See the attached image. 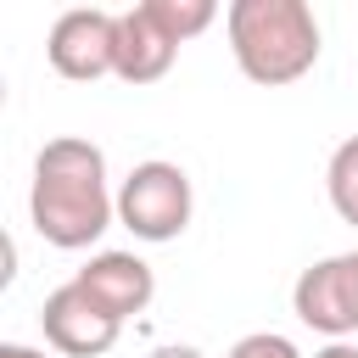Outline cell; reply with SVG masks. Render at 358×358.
<instances>
[{"label": "cell", "instance_id": "1", "mask_svg": "<svg viewBox=\"0 0 358 358\" xmlns=\"http://www.w3.org/2000/svg\"><path fill=\"white\" fill-rule=\"evenodd\" d=\"M28 218L45 246H62V252L95 246L117 218V196L106 190V151L78 134L45 140L34 157Z\"/></svg>", "mask_w": 358, "mask_h": 358}, {"label": "cell", "instance_id": "2", "mask_svg": "<svg viewBox=\"0 0 358 358\" xmlns=\"http://www.w3.org/2000/svg\"><path fill=\"white\" fill-rule=\"evenodd\" d=\"M235 67L252 84H296L319 62V17L308 0H235L224 11Z\"/></svg>", "mask_w": 358, "mask_h": 358}, {"label": "cell", "instance_id": "3", "mask_svg": "<svg viewBox=\"0 0 358 358\" xmlns=\"http://www.w3.org/2000/svg\"><path fill=\"white\" fill-rule=\"evenodd\" d=\"M213 22H218L213 0H140V6L117 11V78L157 84L173 67L179 45H190Z\"/></svg>", "mask_w": 358, "mask_h": 358}, {"label": "cell", "instance_id": "4", "mask_svg": "<svg viewBox=\"0 0 358 358\" xmlns=\"http://www.w3.org/2000/svg\"><path fill=\"white\" fill-rule=\"evenodd\" d=\"M190 213H196V190H190V173L179 162H134L129 179L117 185V224L134 235V241H179L190 229Z\"/></svg>", "mask_w": 358, "mask_h": 358}, {"label": "cell", "instance_id": "5", "mask_svg": "<svg viewBox=\"0 0 358 358\" xmlns=\"http://www.w3.org/2000/svg\"><path fill=\"white\" fill-rule=\"evenodd\" d=\"M291 313L308 330H319L330 341H347L358 330V246L302 268L296 285H291Z\"/></svg>", "mask_w": 358, "mask_h": 358}, {"label": "cell", "instance_id": "6", "mask_svg": "<svg viewBox=\"0 0 358 358\" xmlns=\"http://www.w3.org/2000/svg\"><path fill=\"white\" fill-rule=\"evenodd\" d=\"M45 56L62 78L73 84H95L106 73H117V11H101V6H73L50 22V39H45Z\"/></svg>", "mask_w": 358, "mask_h": 358}, {"label": "cell", "instance_id": "7", "mask_svg": "<svg viewBox=\"0 0 358 358\" xmlns=\"http://www.w3.org/2000/svg\"><path fill=\"white\" fill-rule=\"evenodd\" d=\"M39 330H45V341H50L62 358H101V352H112L117 336H123V324H117L112 313H101L73 280L56 285V291L45 296Z\"/></svg>", "mask_w": 358, "mask_h": 358}, {"label": "cell", "instance_id": "8", "mask_svg": "<svg viewBox=\"0 0 358 358\" xmlns=\"http://www.w3.org/2000/svg\"><path fill=\"white\" fill-rule=\"evenodd\" d=\"M73 285H78L101 313H112L117 324L134 319V313H145L151 296H157V274H151V263L134 257V252H95V257L73 274Z\"/></svg>", "mask_w": 358, "mask_h": 358}, {"label": "cell", "instance_id": "9", "mask_svg": "<svg viewBox=\"0 0 358 358\" xmlns=\"http://www.w3.org/2000/svg\"><path fill=\"white\" fill-rule=\"evenodd\" d=\"M324 190H330L336 218L358 229V134H347V140L330 151V162H324Z\"/></svg>", "mask_w": 358, "mask_h": 358}, {"label": "cell", "instance_id": "10", "mask_svg": "<svg viewBox=\"0 0 358 358\" xmlns=\"http://www.w3.org/2000/svg\"><path fill=\"white\" fill-rule=\"evenodd\" d=\"M229 358H302V347L291 336H280V330H252V336H241L229 347Z\"/></svg>", "mask_w": 358, "mask_h": 358}, {"label": "cell", "instance_id": "11", "mask_svg": "<svg viewBox=\"0 0 358 358\" xmlns=\"http://www.w3.org/2000/svg\"><path fill=\"white\" fill-rule=\"evenodd\" d=\"M313 358H358V341H330V347H319Z\"/></svg>", "mask_w": 358, "mask_h": 358}, {"label": "cell", "instance_id": "12", "mask_svg": "<svg viewBox=\"0 0 358 358\" xmlns=\"http://www.w3.org/2000/svg\"><path fill=\"white\" fill-rule=\"evenodd\" d=\"M145 358H207L201 347H157V352H145Z\"/></svg>", "mask_w": 358, "mask_h": 358}, {"label": "cell", "instance_id": "13", "mask_svg": "<svg viewBox=\"0 0 358 358\" xmlns=\"http://www.w3.org/2000/svg\"><path fill=\"white\" fill-rule=\"evenodd\" d=\"M0 358H45V352H39V347H22V341H6Z\"/></svg>", "mask_w": 358, "mask_h": 358}]
</instances>
